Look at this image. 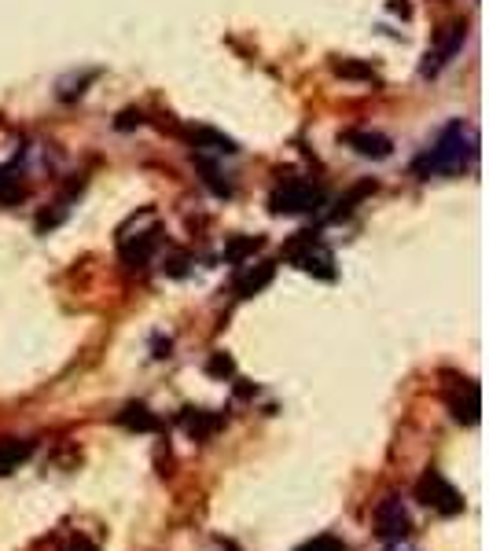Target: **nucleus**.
Returning a JSON list of instances; mask_svg holds the SVG:
<instances>
[{
    "label": "nucleus",
    "mask_w": 489,
    "mask_h": 551,
    "mask_svg": "<svg viewBox=\"0 0 489 551\" xmlns=\"http://www.w3.org/2000/svg\"><path fill=\"white\" fill-rule=\"evenodd\" d=\"M298 551H346V544H342L339 537H331V533H324V537H313L306 540Z\"/></svg>",
    "instance_id": "14"
},
{
    "label": "nucleus",
    "mask_w": 489,
    "mask_h": 551,
    "mask_svg": "<svg viewBox=\"0 0 489 551\" xmlns=\"http://www.w3.org/2000/svg\"><path fill=\"white\" fill-rule=\"evenodd\" d=\"M206 372L217 375V379H225V375L236 372V364H232V357H225V353H214V357H210V364H206Z\"/></svg>",
    "instance_id": "15"
},
{
    "label": "nucleus",
    "mask_w": 489,
    "mask_h": 551,
    "mask_svg": "<svg viewBox=\"0 0 489 551\" xmlns=\"http://www.w3.org/2000/svg\"><path fill=\"white\" fill-rule=\"evenodd\" d=\"M416 500H420L423 507L438 511V515H460V511H464V496L456 493V485L438 471H427L420 482H416Z\"/></svg>",
    "instance_id": "4"
},
{
    "label": "nucleus",
    "mask_w": 489,
    "mask_h": 551,
    "mask_svg": "<svg viewBox=\"0 0 489 551\" xmlns=\"http://www.w3.org/2000/svg\"><path fill=\"white\" fill-rule=\"evenodd\" d=\"M273 272H276V269L269 265V261H258L254 269H247V272H243V276L236 280V294H239V298H254L258 291H265V287H269V280H273Z\"/></svg>",
    "instance_id": "10"
},
{
    "label": "nucleus",
    "mask_w": 489,
    "mask_h": 551,
    "mask_svg": "<svg viewBox=\"0 0 489 551\" xmlns=\"http://www.w3.org/2000/svg\"><path fill=\"white\" fill-rule=\"evenodd\" d=\"M320 203H324V192H320L313 180H298V177L276 184V192L269 195V210H273V214H284V217L320 210Z\"/></svg>",
    "instance_id": "3"
},
{
    "label": "nucleus",
    "mask_w": 489,
    "mask_h": 551,
    "mask_svg": "<svg viewBox=\"0 0 489 551\" xmlns=\"http://www.w3.org/2000/svg\"><path fill=\"white\" fill-rule=\"evenodd\" d=\"M387 551H416V548H409V544H405V540H398V544H390Z\"/></svg>",
    "instance_id": "18"
},
{
    "label": "nucleus",
    "mask_w": 489,
    "mask_h": 551,
    "mask_svg": "<svg viewBox=\"0 0 489 551\" xmlns=\"http://www.w3.org/2000/svg\"><path fill=\"white\" fill-rule=\"evenodd\" d=\"M258 247H262V236H254V239H236V243H228V247H225V258H228V261H243L247 254H254Z\"/></svg>",
    "instance_id": "13"
},
{
    "label": "nucleus",
    "mask_w": 489,
    "mask_h": 551,
    "mask_svg": "<svg viewBox=\"0 0 489 551\" xmlns=\"http://www.w3.org/2000/svg\"><path fill=\"white\" fill-rule=\"evenodd\" d=\"M467 41V26L464 23H453V26H445L442 37H438V45L427 48V56H423V67L420 74L423 78H434V74H442L449 63H453L456 56H460V48H464Z\"/></svg>",
    "instance_id": "5"
},
{
    "label": "nucleus",
    "mask_w": 489,
    "mask_h": 551,
    "mask_svg": "<svg viewBox=\"0 0 489 551\" xmlns=\"http://www.w3.org/2000/svg\"><path fill=\"white\" fill-rule=\"evenodd\" d=\"M63 551H96V544H92L89 537H81V533H78V537L67 540V548H63Z\"/></svg>",
    "instance_id": "17"
},
{
    "label": "nucleus",
    "mask_w": 489,
    "mask_h": 551,
    "mask_svg": "<svg viewBox=\"0 0 489 551\" xmlns=\"http://www.w3.org/2000/svg\"><path fill=\"white\" fill-rule=\"evenodd\" d=\"M118 423L129 430H140V434H151V430H159V416L151 412L148 405H126L122 408V416H118Z\"/></svg>",
    "instance_id": "11"
},
{
    "label": "nucleus",
    "mask_w": 489,
    "mask_h": 551,
    "mask_svg": "<svg viewBox=\"0 0 489 551\" xmlns=\"http://www.w3.org/2000/svg\"><path fill=\"white\" fill-rule=\"evenodd\" d=\"M15 192H19V177H15L12 169L0 166V199H12Z\"/></svg>",
    "instance_id": "16"
},
{
    "label": "nucleus",
    "mask_w": 489,
    "mask_h": 551,
    "mask_svg": "<svg viewBox=\"0 0 489 551\" xmlns=\"http://www.w3.org/2000/svg\"><path fill=\"white\" fill-rule=\"evenodd\" d=\"M192 144H206V151H217V155H236V144L221 133H210V129H195Z\"/></svg>",
    "instance_id": "12"
},
{
    "label": "nucleus",
    "mask_w": 489,
    "mask_h": 551,
    "mask_svg": "<svg viewBox=\"0 0 489 551\" xmlns=\"http://www.w3.org/2000/svg\"><path fill=\"white\" fill-rule=\"evenodd\" d=\"M376 533L390 544H398L412 533V515L401 496H383L376 507Z\"/></svg>",
    "instance_id": "6"
},
{
    "label": "nucleus",
    "mask_w": 489,
    "mask_h": 551,
    "mask_svg": "<svg viewBox=\"0 0 489 551\" xmlns=\"http://www.w3.org/2000/svg\"><path fill=\"white\" fill-rule=\"evenodd\" d=\"M478 386L475 383H460V394H449V412L460 423H478Z\"/></svg>",
    "instance_id": "9"
},
{
    "label": "nucleus",
    "mask_w": 489,
    "mask_h": 551,
    "mask_svg": "<svg viewBox=\"0 0 489 551\" xmlns=\"http://www.w3.org/2000/svg\"><path fill=\"white\" fill-rule=\"evenodd\" d=\"M221 423H225L221 412H203V408H184L181 412V427L188 430L195 441H203V438H210V434H217Z\"/></svg>",
    "instance_id": "8"
},
{
    "label": "nucleus",
    "mask_w": 489,
    "mask_h": 551,
    "mask_svg": "<svg viewBox=\"0 0 489 551\" xmlns=\"http://www.w3.org/2000/svg\"><path fill=\"white\" fill-rule=\"evenodd\" d=\"M284 254L295 269L309 272V276H320V280H335V258H331V250L324 247L320 232H298V236L287 243Z\"/></svg>",
    "instance_id": "2"
},
{
    "label": "nucleus",
    "mask_w": 489,
    "mask_h": 551,
    "mask_svg": "<svg viewBox=\"0 0 489 551\" xmlns=\"http://www.w3.org/2000/svg\"><path fill=\"white\" fill-rule=\"evenodd\" d=\"M342 140H346V147H353L361 158H387L390 151H394L390 136L368 133V129H350V133H342Z\"/></svg>",
    "instance_id": "7"
},
{
    "label": "nucleus",
    "mask_w": 489,
    "mask_h": 551,
    "mask_svg": "<svg viewBox=\"0 0 489 551\" xmlns=\"http://www.w3.org/2000/svg\"><path fill=\"white\" fill-rule=\"evenodd\" d=\"M475 155H478L475 129L467 122H449L442 133H438V140L412 162V169H416V177L420 180L449 177V173H460V169L471 166Z\"/></svg>",
    "instance_id": "1"
}]
</instances>
